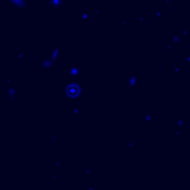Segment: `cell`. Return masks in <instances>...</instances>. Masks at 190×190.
I'll list each match as a JSON object with an SVG mask.
<instances>
[{"instance_id": "1", "label": "cell", "mask_w": 190, "mask_h": 190, "mask_svg": "<svg viewBox=\"0 0 190 190\" xmlns=\"http://www.w3.org/2000/svg\"><path fill=\"white\" fill-rule=\"evenodd\" d=\"M79 92H80V88L78 87L77 84H70V86L67 87V93L69 96H71V97L77 96Z\"/></svg>"}]
</instances>
